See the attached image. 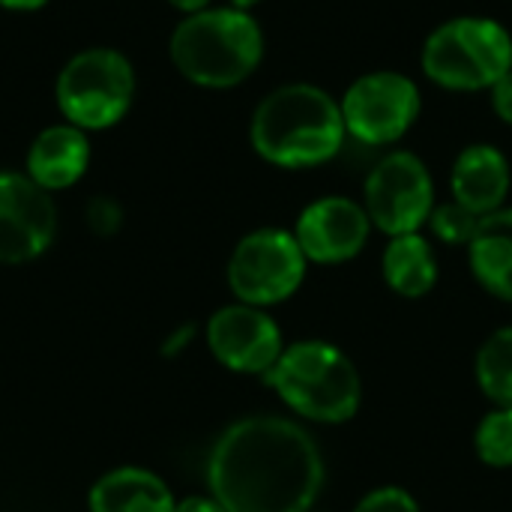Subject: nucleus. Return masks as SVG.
<instances>
[{"mask_svg":"<svg viewBox=\"0 0 512 512\" xmlns=\"http://www.w3.org/2000/svg\"><path fill=\"white\" fill-rule=\"evenodd\" d=\"M207 486L228 512H309L324 486V459L303 426L246 417L213 444Z\"/></svg>","mask_w":512,"mask_h":512,"instance_id":"obj_1","label":"nucleus"},{"mask_svg":"<svg viewBox=\"0 0 512 512\" xmlns=\"http://www.w3.org/2000/svg\"><path fill=\"white\" fill-rule=\"evenodd\" d=\"M342 105L315 84L273 90L252 117V147L279 168H315L330 162L345 141Z\"/></svg>","mask_w":512,"mask_h":512,"instance_id":"obj_2","label":"nucleus"},{"mask_svg":"<svg viewBox=\"0 0 512 512\" xmlns=\"http://www.w3.org/2000/svg\"><path fill=\"white\" fill-rule=\"evenodd\" d=\"M264 378L294 414L327 426L348 423L363 402L357 366L345 351L321 339L288 345Z\"/></svg>","mask_w":512,"mask_h":512,"instance_id":"obj_3","label":"nucleus"},{"mask_svg":"<svg viewBox=\"0 0 512 512\" xmlns=\"http://www.w3.org/2000/svg\"><path fill=\"white\" fill-rule=\"evenodd\" d=\"M171 57L201 87H234L258 69L264 36L246 9H201L174 30Z\"/></svg>","mask_w":512,"mask_h":512,"instance_id":"obj_4","label":"nucleus"},{"mask_svg":"<svg viewBox=\"0 0 512 512\" xmlns=\"http://www.w3.org/2000/svg\"><path fill=\"white\" fill-rule=\"evenodd\" d=\"M510 69L512 36L495 18H453L423 45V72L447 90H486Z\"/></svg>","mask_w":512,"mask_h":512,"instance_id":"obj_5","label":"nucleus"},{"mask_svg":"<svg viewBox=\"0 0 512 512\" xmlns=\"http://www.w3.org/2000/svg\"><path fill=\"white\" fill-rule=\"evenodd\" d=\"M135 96L129 60L111 48L75 54L57 78V105L78 129H108L123 120Z\"/></svg>","mask_w":512,"mask_h":512,"instance_id":"obj_6","label":"nucleus"},{"mask_svg":"<svg viewBox=\"0 0 512 512\" xmlns=\"http://www.w3.org/2000/svg\"><path fill=\"white\" fill-rule=\"evenodd\" d=\"M306 255L294 234L261 228L246 234L228 261V285L246 306H276L297 294L306 279Z\"/></svg>","mask_w":512,"mask_h":512,"instance_id":"obj_7","label":"nucleus"},{"mask_svg":"<svg viewBox=\"0 0 512 512\" xmlns=\"http://www.w3.org/2000/svg\"><path fill=\"white\" fill-rule=\"evenodd\" d=\"M366 213L387 237L420 231L435 210V183L426 162L408 150L387 153L366 177Z\"/></svg>","mask_w":512,"mask_h":512,"instance_id":"obj_8","label":"nucleus"},{"mask_svg":"<svg viewBox=\"0 0 512 512\" xmlns=\"http://www.w3.org/2000/svg\"><path fill=\"white\" fill-rule=\"evenodd\" d=\"M342 105L345 129L363 144L399 141L420 117V90L402 72H369L357 78Z\"/></svg>","mask_w":512,"mask_h":512,"instance_id":"obj_9","label":"nucleus"},{"mask_svg":"<svg viewBox=\"0 0 512 512\" xmlns=\"http://www.w3.org/2000/svg\"><path fill=\"white\" fill-rule=\"evenodd\" d=\"M207 345L213 357L240 375H267L282 357V330L258 306H225L207 321Z\"/></svg>","mask_w":512,"mask_h":512,"instance_id":"obj_10","label":"nucleus"},{"mask_svg":"<svg viewBox=\"0 0 512 512\" xmlns=\"http://www.w3.org/2000/svg\"><path fill=\"white\" fill-rule=\"evenodd\" d=\"M57 231V213L48 192L30 177L0 171V264H27L39 258Z\"/></svg>","mask_w":512,"mask_h":512,"instance_id":"obj_11","label":"nucleus"},{"mask_svg":"<svg viewBox=\"0 0 512 512\" xmlns=\"http://www.w3.org/2000/svg\"><path fill=\"white\" fill-rule=\"evenodd\" d=\"M372 219L363 204L351 198H318L297 219V243L306 261L315 264H345L357 258L369 240Z\"/></svg>","mask_w":512,"mask_h":512,"instance_id":"obj_12","label":"nucleus"},{"mask_svg":"<svg viewBox=\"0 0 512 512\" xmlns=\"http://www.w3.org/2000/svg\"><path fill=\"white\" fill-rule=\"evenodd\" d=\"M510 162L492 144H471L459 153L450 186L453 201L468 207L477 216H489L504 207L510 195Z\"/></svg>","mask_w":512,"mask_h":512,"instance_id":"obj_13","label":"nucleus"},{"mask_svg":"<svg viewBox=\"0 0 512 512\" xmlns=\"http://www.w3.org/2000/svg\"><path fill=\"white\" fill-rule=\"evenodd\" d=\"M90 162V144L78 126H51L36 135L27 153V177L48 189H66L81 180Z\"/></svg>","mask_w":512,"mask_h":512,"instance_id":"obj_14","label":"nucleus"},{"mask_svg":"<svg viewBox=\"0 0 512 512\" xmlns=\"http://www.w3.org/2000/svg\"><path fill=\"white\" fill-rule=\"evenodd\" d=\"M90 512H174V495L153 471L117 468L90 489Z\"/></svg>","mask_w":512,"mask_h":512,"instance_id":"obj_15","label":"nucleus"},{"mask_svg":"<svg viewBox=\"0 0 512 512\" xmlns=\"http://www.w3.org/2000/svg\"><path fill=\"white\" fill-rule=\"evenodd\" d=\"M471 270L477 282L498 300L512 303V210L501 207L480 219V228L468 246Z\"/></svg>","mask_w":512,"mask_h":512,"instance_id":"obj_16","label":"nucleus"},{"mask_svg":"<svg viewBox=\"0 0 512 512\" xmlns=\"http://www.w3.org/2000/svg\"><path fill=\"white\" fill-rule=\"evenodd\" d=\"M381 273L384 282L408 300L426 297L435 282H438V261L435 252L429 246L426 237H420V231L414 234H402V237H390L384 258H381Z\"/></svg>","mask_w":512,"mask_h":512,"instance_id":"obj_17","label":"nucleus"},{"mask_svg":"<svg viewBox=\"0 0 512 512\" xmlns=\"http://www.w3.org/2000/svg\"><path fill=\"white\" fill-rule=\"evenodd\" d=\"M477 384L495 408H512V327L495 330L477 354Z\"/></svg>","mask_w":512,"mask_h":512,"instance_id":"obj_18","label":"nucleus"},{"mask_svg":"<svg viewBox=\"0 0 512 512\" xmlns=\"http://www.w3.org/2000/svg\"><path fill=\"white\" fill-rule=\"evenodd\" d=\"M474 447L483 465L512 468V408H495L474 432Z\"/></svg>","mask_w":512,"mask_h":512,"instance_id":"obj_19","label":"nucleus"},{"mask_svg":"<svg viewBox=\"0 0 512 512\" xmlns=\"http://www.w3.org/2000/svg\"><path fill=\"white\" fill-rule=\"evenodd\" d=\"M480 219L483 216L471 213L459 201H447V204H435L429 225H432L438 240H444L450 246H471V240L480 228Z\"/></svg>","mask_w":512,"mask_h":512,"instance_id":"obj_20","label":"nucleus"},{"mask_svg":"<svg viewBox=\"0 0 512 512\" xmlns=\"http://www.w3.org/2000/svg\"><path fill=\"white\" fill-rule=\"evenodd\" d=\"M354 512H420V504L414 501V495H408L399 486H384L369 492Z\"/></svg>","mask_w":512,"mask_h":512,"instance_id":"obj_21","label":"nucleus"},{"mask_svg":"<svg viewBox=\"0 0 512 512\" xmlns=\"http://www.w3.org/2000/svg\"><path fill=\"white\" fill-rule=\"evenodd\" d=\"M90 225L102 234H111L114 228H120V207L108 198H96L90 204Z\"/></svg>","mask_w":512,"mask_h":512,"instance_id":"obj_22","label":"nucleus"},{"mask_svg":"<svg viewBox=\"0 0 512 512\" xmlns=\"http://www.w3.org/2000/svg\"><path fill=\"white\" fill-rule=\"evenodd\" d=\"M492 105H495L498 117L512 126V69L492 87Z\"/></svg>","mask_w":512,"mask_h":512,"instance_id":"obj_23","label":"nucleus"},{"mask_svg":"<svg viewBox=\"0 0 512 512\" xmlns=\"http://www.w3.org/2000/svg\"><path fill=\"white\" fill-rule=\"evenodd\" d=\"M174 512H228L216 498H186L180 501Z\"/></svg>","mask_w":512,"mask_h":512,"instance_id":"obj_24","label":"nucleus"},{"mask_svg":"<svg viewBox=\"0 0 512 512\" xmlns=\"http://www.w3.org/2000/svg\"><path fill=\"white\" fill-rule=\"evenodd\" d=\"M168 3L192 15V12H201V9H207V3H210V0H168Z\"/></svg>","mask_w":512,"mask_h":512,"instance_id":"obj_25","label":"nucleus"},{"mask_svg":"<svg viewBox=\"0 0 512 512\" xmlns=\"http://www.w3.org/2000/svg\"><path fill=\"white\" fill-rule=\"evenodd\" d=\"M45 3L48 0H0V6H6V9H39Z\"/></svg>","mask_w":512,"mask_h":512,"instance_id":"obj_26","label":"nucleus"},{"mask_svg":"<svg viewBox=\"0 0 512 512\" xmlns=\"http://www.w3.org/2000/svg\"><path fill=\"white\" fill-rule=\"evenodd\" d=\"M255 3H258V0H234L237 9H249V6H255Z\"/></svg>","mask_w":512,"mask_h":512,"instance_id":"obj_27","label":"nucleus"}]
</instances>
